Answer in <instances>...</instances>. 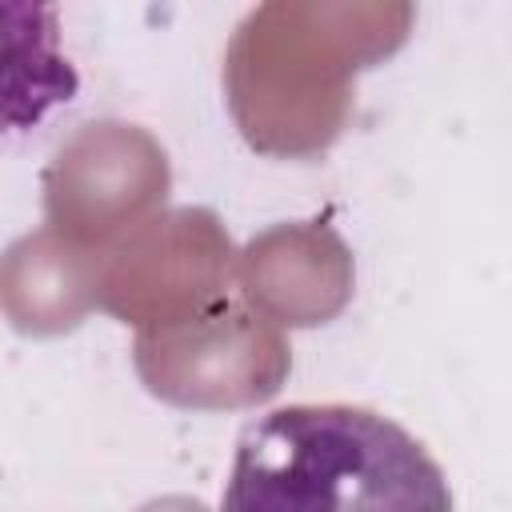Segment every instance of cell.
Segmentation results:
<instances>
[{
    "instance_id": "obj_2",
    "label": "cell",
    "mask_w": 512,
    "mask_h": 512,
    "mask_svg": "<svg viewBox=\"0 0 512 512\" xmlns=\"http://www.w3.org/2000/svg\"><path fill=\"white\" fill-rule=\"evenodd\" d=\"M76 92L80 76L64 52L60 8L0 0V136L32 132Z\"/></svg>"
},
{
    "instance_id": "obj_1",
    "label": "cell",
    "mask_w": 512,
    "mask_h": 512,
    "mask_svg": "<svg viewBox=\"0 0 512 512\" xmlns=\"http://www.w3.org/2000/svg\"><path fill=\"white\" fill-rule=\"evenodd\" d=\"M220 512H452V488L392 416L284 404L240 432Z\"/></svg>"
}]
</instances>
